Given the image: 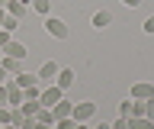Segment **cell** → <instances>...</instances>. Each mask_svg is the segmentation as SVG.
<instances>
[{"label":"cell","instance_id":"obj_1","mask_svg":"<svg viewBox=\"0 0 154 129\" xmlns=\"http://www.w3.org/2000/svg\"><path fill=\"white\" fill-rule=\"evenodd\" d=\"M93 113H96V103H93V100H77L74 110H71V119H74V123H90Z\"/></svg>","mask_w":154,"mask_h":129},{"label":"cell","instance_id":"obj_2","mask_svg":"<svg viewBox=\"0 0 154 129\" xmlns=\"http://www.w3.org/2000/svg\"><path fill=\"white\" fill-rule=\"evenodd\" d=\"M42 26H45L48 36H55V39H67V23L58 20V16H51V13L45 16V23H42Z\"/></svg>","mask_w":154,"mask_h":129},{"label":"cell","instance_id":"obj_3","mask_svg":"<svg viewBox=\"0 0 154 129\" xmlns=\"http://www.w3.org/2000/svg\"><path fill=\"white\" fill-rule=\"evenodd\" d=\"M64 97V90L58 87V84H48L45 90H42V94H38V103H42V107H55L58 100Z\"/></svg>","mask_w":154,"mask_h":129},{"label":"cell","instance_id":"obj_4","mask_svg":"<svg viewBox=\"0 0 154 129\" xmlns=\"http://www.w3.org/2000/svg\"><path fill=\"white\" fill-rule=\"evenodd\" d=\"M151 97H154V84H151V81L132 84V100H151Z\"/></svg>","mask_w":154,"mask_h":129},{"label":"cell","instance_id":"obj_5","mask_svg":"<svg viewBox=\"0 0 154 129\" xmlns=\"http://www.w3.org/2000/svg\"><path fill=\"white\" fill-rule=\"evenodd\" d=\"M0 52H3V55H10V58H19V61H26V55H29L26 45H23V42H13V39H10Z\"/></svg>","mask_w":154,"mask_h":129},{"label":"cell","instance_id":"obj_6","mask_svg":"<svg viewBox=\"0 0 154 129\" xmlns=\"http://www.w3.org/2000/svg\"><path fill=\"white\" fill-rule=\"evenodd\" d=\"M55 74H58V65H55V61H45V65L35 71L38 84H55Z\"/></svg>","mask_w":154,"mask_h":129},{"label":"cell","instance_id":"obj_7","mask_svg":"<svg viewBox=\"0 0 154 129\" xmlns=\"http://www.w3.org/2000/svg\"><path fill=\"white\" fill-rule=\"evenodd\" d=\"M0 68L7 71L10 78H13V74H19V71H26V65H23L19 58H10V55H0Z\"/></svg>","mask_w":154,"mask_h":129},{"label":"cell","instance_id":"obj_8","mask_svg":"<svg viewBox=\"0 0 154 129\" xmlns=\"http://www.w3.org/2000/svg\"><path fill=\"white\" fill-rule=\"evenodd\" d=\"M71 110H74V100H58L55 107H51V113H55V119H64V116H71Z\"/></svg>","mask_w":154,"mask_h":129},{"label":"cell","instance_id":"obj_9","mask_svg":"<svg viewBox=\"0 0 154 129\" xmlns=\"http://www.w3.org/2000/svg\"><path fill=\"white\" fill-rule=\"evenodd\" d=\"M55 84H58L61 90H67L71 84H74V71H71V68H58V74H55Z\"/></svg>","mask_w":154,"mask_h":129},{"label":"cell","instance_id":"obj_10","mask_svg":"<svg viewBox=\"0 0 154 129\" xmlns=\"http://www.w3.org/2000/svg\"><path fill=\"white\" fill-rule=\"evenodd\" d=\"M7 16L23 20V16H26V0H10V3H7Z\"/></svg>","mask_w":154,"mask_h":129},{"label":"cell","instance_id":"obj_11","mask_svg":"<svg viewBox=\"0 0 154 129\" xmlns=\"http://www.w3.org/2000/svg\"><path fill=\"white\" fill-rule=\"evenodd\" d=\"M90 23H93V29H106V26L112 23V13H109V10H96Z\"/></svg>","mask_w":154,"mask_h":129},{"label":"cell","instance_id":"obj_12","mask_svg":"<svg viewBox=\"0 0 154 129\" xmlns=\"http://www.w3.org/2000/svg\"><path fill=\"white\" fill-rule=\"evenodd\" d=\"M128 129H154V119H148V116H128Z\"/></svg>","mask_w":154,"mask_h":129},{"label":"cell","instance_id":"obj_13","mask_svg":"<svg viewBox=\"0 0 154 129\" xmlns=\"http://www.w3.org/2000/svg\"><path fill=\"white\" fill-rule=\"evenodd\" d=\"M29 7L35 13H42V16H48V13H51V0H29Z\"/></svg>","mask_w":154,"mask_h":129},{"label":"cell","instance_id":"obj_14","mask_svg":"<svg viewBox=\"0 0 154 129\" xmlns=\"http://www.w3.org/2000/svg\"><path fill=\"white\" fill-rule=\"evenodd\" d=\"M35 123H51V126H55V113H51V107H38Z\"/></svg>","mask_w":154,"mask_h":129},{"label":"cell","instance_id":"obj_15","mask_svg":"<svg viewBox=\"0 0 154 129\" xmlns=\"http://www.w3.org/2000/svg\"><path fill=\"white\" fill-rule=\"evenodd\" d=\"M119 116H122V119H128V116H132V100H128V97L119 103Z\"/></svg>","mask_w":154,"mask_h":129},{"label":"cell","instance_id":"obj_16","mask_svg":"<svg viewBox=\"0 0 154 129\" xmlns=\"http://www.w3.org/2000/svg\"><path fill=\"white\" fill-rule=\"evenodd\" d=\"M74 126H77V123H74L71 116H64V119H55V129H74Z\"/></svg>","mask_w":154,"mask_h":129},{"label":"cell","instance_id":"obj_17","mask_svg":"<svg viewBox=\"0 0 154 129\" xmlns=\"http://www.w3.org/2000/svg\"><path fill=\"white\" fill-rule=\"evenodd\" d=\"M23 94H26V100H38V94H42V87H38V84H32V87H26Z\"/></svg>","mask_w":154,"mask_h":129},{"label":"cell","instance_id":"obj_18","mask_svg":"<svg viewBox=\"0 0 154 129\" xmlns=\"http://www.w3.org/2000/svg\"><path fill=\"white\" fill-rule=\"evenodd\" d=\"M132 116H144V100H132Z\"/></svg>","mask_w":154,"mask_h":129},{"label":"cell","instance_id":"obj_19","mask_svg":"<svg viewBox=\"0 0 154 129\" xmlns=\"http://www.w3.org/2000/svg\"><path fill=\"white\" fill-rule=\"evenodd\" d=\"M0 29H7V32L19 29V20H13V16H7V20H3V26H0Z\"/></svg>","mask_w":154,"mask_h":129},{"label":"cell","instance_id":"obj_20","mask_svg":"<svg viewBox=\"0 0 154 129\" xmlns=\"http://www.w3.org/2000/svg\"><path fill=\"white\" fill-rule=\"evenodd\" d=\"M144 116L154 119V97H151V100H144Z\"/></svg>","mask_w":154,"mask_h":129},{"label":"cell","instance_id":"obj_21","mask_svg":"<svg viewBox=\"0 0 154 129\" xmlns=\"http://www.w3.org/2000/svg\"><path fill=\"white\" fill-rule=\"evenodd\" d=\"M141 29H144V32H148V36H154V16H148V20H144V23H141Z\"/></svg>","mask_w":154,"mask_h":129},{"label":"cell","instance_id":"obj_22","mask_svg":"<svg viewBox=\"0 0 154 129\" xmlns=\"http://www.w3.org/2000/svg\"><path fill=\"white\" fill-rule=\"evenodd\" d=\"M109 126H112V129H128V119H122V116H119L116 123H109Z\"/></svg>","mask_w":154,"mask_h":129},{"label":"cell","instance_id":"obj_23","mask_svg":"<svg viewBox=\"0 0 154 129\" xmlns=\"http://www.w3.org/2000/svg\"><path fill=\"white\" fill-rule=\"evenodd\" d=\"M122 7H128V10H135V7H141V0H119Z\"/></svg>","mask_w":154,"mask_h":129},{"label":"cell","instance_id":"obj_24","mask_svg":"<svg viewBox=\"0 0 154 129\" xmlns=\"http://www.w3.org/2000/svg\"><path fill=\"white\" fill-rule=\"evenodd\" d=\"M7 42H10V32H7V29H0V49H3Z\"/></svg>","mask_w":154,"mask_h":129},{"label":"cell","instance_id":"obj_25","mask_svg":"<svg viewBox=\"0 0 154 129\" xmlns=\"http://www.w3.org/2000/svg\"><path fill=\"white\" fill-rule=\"evenodd\" d=\"M0 107H7V87L0 84Z\"/></svg>","mask_w":154,"mask_h":129},{"label":"cell","instance_id":"obj_26","mask_svg":"<svg viewBox=\"0 0 154 129\" xmlns=\"http://www.w3.org/2000/svg\"><path fill=\"white\" fill-rule=\"evenodd\" d=\"M35 129H55L51 123H35Z\"/></svg>","mask_w":154,"mask_h":129},{"label":"cell","instance_id":"obj_27","mask_svg":"<svg viewBox=\"0 0 154 129\" xmlns=\"http://www.w3.org/2000/svg\"><path fill=\"white\" fill-rule=\"evenodd\" d=\"M3 20H7V7H0V26H3Z\"/></svg>","mask_w":154,"mask_h":129},{"label":"cell","instance_id":"obj_28","mask_svg":"<svg viewBox=\"0 0 154 129\" xmlns=\"http://www.w3.org/2000/svg\"><path fill=\"white\" fill-rule=\"evenodd\" d=\"M10 78V74H7V71H3V68H0V84H3V81H7Z\"/></svg>","mask_w":154,"mask_h":129},{"label":"cell","instance_id":"obj_29","mask_svg":"<svg viewBox=\"0 0 154 129\" xmlns=\"http://www.w3.org/2000/svg\"><path fill=\"white\" fill-rule=\"evenodd\" d=\"M74 129H90V126H87V123H77V126H74Z\"/></svg>","mask_w":154,"mask_h":129},{"label":"cell","instance_id":"obj_30","mask_svg":"<svg viewBox=\"0 0 154 129\" xmlns=\"http://www.w3.org/2000/svg\"><path fill=\"white\" fill-rule=\"evenodd\" d=\"M96 129H112V126H109V123H103V126H96Z\"/></svg>","mask_w":154,"mask_h":129},{"label":"cell","instance_id":"obj_31","mask_svg":"<svg viewBox=\"0 0 154 129\" xmlns=\"http://www.w3.org/2000/svg\"><path fill=\"white\" fill-rule=\"evenodd\" d=\"M7 3H10V0H0V7H7Z\"/></svg>","mask_w":154,"mask_h":129},{"label":"cell","instance_id":"obj_32","mask_svg":"<svg viewBox=\"0 0 154 129\" xmlns=\"http://www.w3.org/2000/svg\"><path fill=\"white\" fill-rule=\"evenodd\" d=\"M0 55H3V52H0Z\"/></svg>","mask_w":154,"mask_h":129},{"label":"cell","instance_id":"obj_33","mask_svg":"<svg viewBox=\"0 0 154 129\" xmlns=\"http://www.w3.org/2000/svg\"><path fill=\"white\" fill-rule=\"evenodd\" d=\"M26 3H29V0H26Z\"/></svg>","mask_w":154,"mask_h":129}]
</instances>
